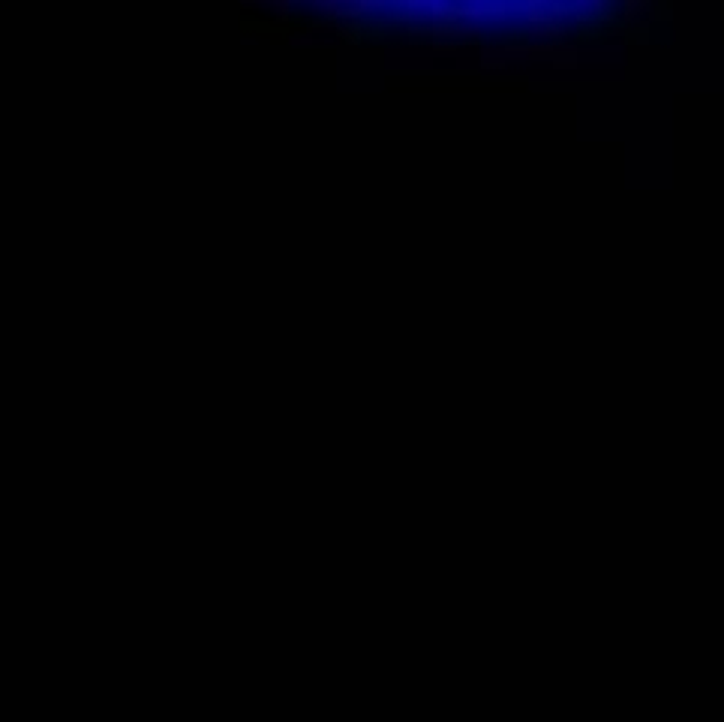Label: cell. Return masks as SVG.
<instances>
[{"label": "cell", "instance_id": "cell-1", "mask_svg": "<svg viewBox=\"0 0 724 722\" xmlns=\"http://www.w3.org/2000/svg\"><path fill=\"white\" fill-rule=\"evenodd\" d=\"M646 6H649V0H625V18H637Z\"/></svg>", "mask_w": 724, "mask_h": 722}]
</instances>
